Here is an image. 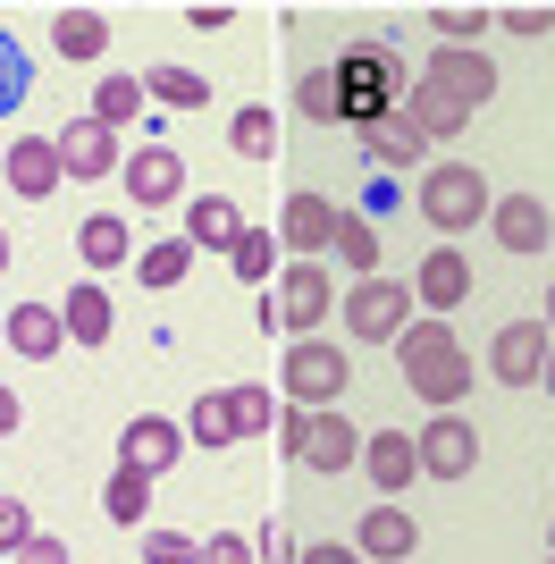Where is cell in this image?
<instances>
[{
  "label": "cell",
  "instance_id": "cell-45",
  "mask_svg": "<svg viewBox=\"0 0 555 564\" xmlns=\"http://www.w3.org/2000/svg\"><path fill=\"white\" fill-rule=\"evenodd\" d=\"M18 422H25V404L9 397V379H0V438H9V430H18Z\"/></svg>",
  "mask_w": 555,
  "mask_h": 564
},
{
  "label": "cell",
  "instance_id": "cell-19",
  "mask_svg": "<svg viewBox=\"0 0 555 564\" xmlns=\"http://www.w3.org/2000/svg\"><path fill=\"white\" fill-rule=\"evenodd\" d=\"M413 547H421V531H413L404 506H370L362 531H353V556H379V564H404Z\"/></svg>",
  "mask_w": 555,
  "mask_h": 564
},
{
  "label": "cell",
  "instance_id": "cell-21",
  "mask_svg": "<svg viewBox=\"0 0 555 564\" xmlns=\"http://www.w3.org/2000/svg\"><path fill=\"white\" fill-rule=\"evenodd\" d=\"M9 346H18L25 362H51V354L68 346V321H59V304H18V312H9Z\"/></svg>",
  "mask_w": 555,
  "mask_h": 564
},
{
  "label": "cell",
  "instance_id": "cell-4",
  "mask_svg": "<svg viewBox=\"0 0 555 564\" xmlns=\"http://www.w3.org/2000/svg\"><path fill=\"white\" fill-rule=\"evenodd\" d=\"M488 212H497V194H488V177H480L471 161H438V169H421V219H429V228L463 236V228H480Z\"/></svg>",
  "mask_w": 555,
  "mask_h": 564
},
{
  "label": "cell",
  "instance_id": "cell-47",
  "mask_svg": "<svg viewBox=\"0 0 555 564\" xmlns=\"http://www.w3.org/2000/svg\"><path fill=\"white\" fill-rule=\"evenodd\" d=\"M547 337H555V286H547Z\"/></svg>",
  "mask_w": 555,
  "mask_h": 564
},
{
  "label": "cell",
  "instance_id": "cell-7",
  "mask_svg": "<svg viewBox=\"0 0 555 564\" xmlns=\"http://www.w3.org/2000/svg\"><path fill=\"white\" fill-rule=\"evenodd\" d=\"M278 321H286V329L295 337H312L328 321V312H337V279H328L320 261H295V270H286V279H278Z\"/></svg>",
  "mask_w": 555,
  "mask_h": 564
},
{
  "label": "cell",
  "instance_id": "cell-25",
  "mask_svg": "<svg viewBox=\"0 0 555 564\" xmlns=\"http://www.w3.org/2000/svg\"><path fill=\"white\" fill-rule=\"evenodd\" d=\"M362 152H370V161H379V169H413L421 152H429V135H421L413 118L395 110V118H379V127H370V135H362Z\"/></svg>",
  "mask_w": 555,
  "mask_h": 564
},
{
  "label": "cell",
  "instance_id": "cell-16",
  "mask_svg": "<svg viewBox=\"0 0 555 564\" xmlns=\"http://www.w3.org/2000/svg\"><path fill=\"white\" fill-rule=\"evenodd\" d=\"M236 236H244V212H236L228 194H194L185 203V245L194 253H236Z\"/></svg>",
  "mask_w": 555,
  "mask_h": 564
},
{
  "label": "cell",
  "instance_id": "cell-20",
  "mask_svg": "<svg viewBox=\"0 0 555 564\" xmlns=\"http://www.w3.org/2000/svg\"><path fill=\"white\" fill-rule=\"evenodd\" d=\"M177 447H185V430L161 422V413H143V422L118 438V464H135V471H152V480H161V471L177 464Z\"/></svg>",
  "mask_w": 555,
  "mask_h": 564
},
{
  "label": "cell",
  "instance_id": "cell-33",
  "mask_svg": "<svg viewBox=\"0 0 555 564\" xmlns=\"http://www.w3.org/2000/svg\"><path fill=\"white\" fill-rule=\"evenodd\" d=\"M185 270H194V245H185V236H161V245L143 253V286H177Z\"/></svg>",
  "mask_w": 555,
  "mask_h": 564
},
{
  "label": "cell",
  "instance_id": "cell-18",
  "mask_svg": "<svg viewBox=\"0 0 555 564\" xmlns=\"http://www.w3.org/2000/svg\"><path fill=\"white\" fill-rule=\"evenodd\" d=\"M362 471L379 480V497H404V489H413V471H421L413 430H379V438H362Z\"/></svg>",
  "mask_w": 555,
  "mask_h": 564
},
{
  "label": "cell",
  "instance_id": "cell-3",
  "mask_svg": "<svg viewBox=\"0 0 555 564\" xmlns=\"http://www.w3.org/2000/svg\"><path fill=\"white\" fill-rule=\"evenodd\" d=\"M278 447L303 471H353L362 464V430L346 413H312V404H278Z\"/></svg>",
  "mask_w": 555,
  "mask_h": 564
},
{
  "label": "cell",
  "instance_id": "cell-41",
  "mask_svg": "<svg viewBox=\"0 0 555 564\" xmlns=\"http://www.w3.org/2000/svg\"><path fill=\"white\" fill-rule=\"evenodd\" d=\"M9 564H68V540H51V531H34V540L18 547Z\"/></svg>",
  "mask_w": 555,
  "mask_h": 564
},
{
  "label": "cell",
  "instance_id": "cell-11",
  "mask_svg": "<svg viewBox=\"0 0 555 564\" xmlns=\"http://www.w3.org/2000/svg\"><path fill=\"white\" fill-rule=\"evenodd\" d=\"M51 143H59V169H68V177H110V169H127V152H118V135L101 118H68Z\"/></svg>",
  "mask_w": 555,
  "mask_h": 564
},
{
  "label": "cell",
  "instance_id": "cell-8",
  "mask_svg": "<svg viewBox=\"0 0 555 564\" xmlns=\"http://www.w3.org/2000/svg\"><path fill=\"white\" fill-rule=\"evenodd\" d=\"M118 186H127L135 212H161V203H177V194H185V161L168 152V143H143V152H127Z\"/></svg>",
  "mask_w": 555,
  "mask_h": 564
},
{
  "label": "cell",
  "instance_id": "cell-10",
  "mask_svg": "<svg viewBox=\"0 0 555 564\" xmlns=\"http://www.w3.org/2000/svg\"><path fill=\"white\" fill-rule=\"evenodd\" d=\"M413 455H421V471H429V480H463V471L480 464V430L463 422V413H438V422L413 438Z\"/></svg>",
  "mask_w": 555,
  "mask_h": 564
},
{
  "label": "cell",
  "instance_id": "cell-37",
  "mask_svg": "<svg viewBox=\"0 0 555 564\" xmlns=\"http://www.w3.org/2000/svg\"><path fill=\"white\" fill-rule=\"evenodd\" d=\"M143 564H203V547L185 531H143Z\"/></svg>",
  "mask_w": 555,
  "mask_h": 564
},
{
  "label": "cell",
  "instance_id": "cell-5",
  "mask_svg": "<svg viewBox=\"0 0 555 564\" xmlns=\"http://www.w3.org/2000/svg\"><path fill=\"white\" fill-rule=\"evenodd\" d=\"M404 329H413V286H404V279H353L346 286V337H362V346H395Z\"/></svg>",
  "mask_w": 555,
  "mask_h": 564
},
{
  "label": "cell",
  "instance_id": "cell-43",
  "mask_svg": "<svg viewBox=\"0 0 555 564\" xmlns=\"http://www.w3.org/2000/svg\"><path fill=\"white\" fill-rule=\"evenodd\" d=\"M185 25H194V34H219V25H236V9H219V0H194V9H185Z\"/></svg>",
  "mask_w": 555,
  "mask_h": 564
},
{
  "label": "cell",
  "instance_id": "cell-14",
  "mask_svg": "<svg viewBox=\"0 0 555 564\" xmlns=\"http://www.w3.org/2000/svg\"><path fill=\"white\" fill-rule=\"evenodd\" d=\"M337 203H328V194H286V219H278V236H286V245H295L303 261L312 253H328V245H337Z\"/></svg>",
  "mask_w": 555,
  "mask_h": 564
},
{
  "label": "cell",
  "instance_id": "cell-30",
  "mask_svg": "<svg viewBox=\"0 0 555 564\" xmlns=\"http://www.w3.org/2000/svg\"><path fill=\"white\" fill-rule=\"evenodd\" d=\"M101 506H110V522H143V506H152V471L118 464V471H110V489H101Z\"/></svg>",
  "mask_w": 555,
  "mask_h": 564
},
{
  "label": "cell",
  "instance_id": "cell-29",
  "mask_svg": "<svg viewBox=\"0 0 555 564\" xmlns=\"http://www.w3.org/2000/svg\"><path fill=\"white\" fill-rule=\"evenodd\" d=\"M143 94H152V101H168V110H203V101H210V85H203L194 68H143Z\"/></svg>",
  "mask_w": 555,
  "mask_h": 564
},
{
  "label": "cell",
  "instance_id": "cell-49",
  "mask_svg": "<svg viewBox=\"0 0 555 564\" xmlns=\"http://www.w3.org/2000/svg\"><path fill=\"white\" fill-rule=\"evenodd\" d=\"M547 564H555V556H547Z\"/></svg>",
  "mask_w": 555,
  "mask_h": 564
},
{
  "label": "cell",
  "instance_id": "cell-39",
  "mask_svg": "<svg viewBox=\"0 0 555 564\" xmlns=\"http://www.w3.org/2000/svg\"><path fill=\"white\" fill-rule=\"evenodd\" d=\"M25 540H34V514H25V497H0V547L18 556Z\"/></svg>",
  "mask_w": 555,
  "mask_h": 564
},
{
  "label": "cell",
  "instance_id": "cell-13",
  "mask_svg": "<svg viewBox=\"0 0 555 564\" xmlns=\"http://www.w3.org/2000/svg\"><path fill=\"white\" fill-rule=\"evenodd\" d=\"M488 228H497V245H505V253H547L555 219H547V203H538V194H497Z\"/></svg>",
  "mask_w": 555,
  "mask_h": 564
},
{
  "label": "cell",
  "instance_id": "cell-28",
  "mask_svg": "<svg viewBox=\"0 0 555 564\" xmlns=\"http://www.w3.org/2000/svg\"><path fill=\"white\" fill-rule=\"evenodd\" d=\"M143 110V76H101V85H92V118H101V127H127V118Z\"/></svg>",
  "mask_w": 555,
  "mask_h": 564
},
{
  "label": "cell",
  "instance_id": "cell-34",
  "mask_svg": "<svg viewBox=\"0 0 555 564\" xmlns=\"http://www.w3.org/2000/svg\"><path fill=\"white\" fill-rule=\"evenodd\" d=\"M236 152H244V161H270V143H278V118L270 110H236Z\"/></svg>",
  "mask_w": 555,
  "mask_h": 564
},
{
  "label": "cell",
  "instance_id": "cell-15",
  "mask_svg": "<svg viewBox=\"0 0 555 564\" xmlns=\"http://www.w3.org/2000/svg\"><path fill=\"white\" fill-rule=\"evenodd\" d=\"M413 304H429V312H455V304H471V261L455 253V245H438V253L413 270Z\"/></svg>",
  "mask_w": 555,
  "mask_h": 564
},
{
  "label": "cell",
  "instance_id": "cell-32",
  "mask_svg": "<svg viewBox=\"0 0 555 564\" xmlns=\"http://www.w3.org/2000/svg\"><path fill=\"white\" fill-rule=\"evenodd\" d=\"M25 94H34V59H25V51H18V34L0 25V118L18 110Z\"/></svg>",
  "mask_w": 555,
  "mask_h": 564
},
{
  "label": "cell",
  "instance_id": "cell-48",
  "mask_svg": "<svg viewBox=\"0 0 555 564\" xmlns=\"http://www.w3.org/2000/svg\"><path fill=\"white\" fill-rule=\"evenodd\" d=\"M0 270H9V228H0Z\"/></svg>",
  "mask_w": 555,
  "mask_h": 564
},
{
  "label": "cell",
  "instance_id": "cell-22",
  "mask_svg": "<svg viewBox=\"0 0 555 564\" xmlns=\"http://www.w3.org/2000/svg\"><path fill=\"white\" fill-rule=\"evenodd\" d=\"M395 110L413 118L429 143H446V135H463V127H471V110H463V101H446L438 85H404V101H395Z\"/></svg>",
  "mask_w": 555,
  "mask_h": 564
},
{
  "label": "cell",
  "instance_id": "cell-17",
  "mask_svg": "<svg viewBox=\"0 0 555 564\" xmlns=\"http://www.w3.org/2000/svg\"><path fill=\"white\" fill-rule=\"evenodd\" d=\"M59 177H68V169H59V143H51V135H18V143H9V194L43 203Z\"/></svg>",
  "mask_w": 555,
  "mask_h": 564
},
{
  "label": "cell",
  "instance_id": "cell-2",
  "mask_svg": "<svg viewBox=\"0 0 555 564\" xmlns=\"http://www.w3.org/2000/svg\"><path fill=\"white\" fill-rule=\"evenodd\" d=\"M328 85H337V118H346L353 135H370L379 118H395V101H404V68H395L388 43H353L337 68H328Z\"/></svg>",
  "mask_w": 555,
  "mask_h": 564
},
{
  "label": "cell",
  "instance_id": "cell-40",
  "mask_svg": "<svg viewBox=\"0 0 555 564\" xmlns=\"http://www.w3.org/2000/svg\"><path fill=\"white\" fill-rule=\"evenodd\" d=\"M497 25H505V34H522V43H538V34L555 25V9H505Z\"/></svg>",
  "mask_w": 555,
  "mask_h": 564
},
{
  "label": "cell",
  "instance_id": "cell-42",
  "mask_svg": "<svg viewBox=\"0 0 555 564\" xmlns=\"http://www.w3.org/2000/svg\"><path fill=\"white\" fill-rule=\"evenodd\" d=\"M203 564H253V540H236V531H219V540L203 547Z\"/></svg>",
  "mask_w": 555,
  "mask_h": 564
},
{
  "label": "cell",
  "instance_id": "cell-44",
  "mask_svg": "<svg viewBox=\"0 0 555 564\" xmlns=\"http://www.w3.org/2000/svg\"><path fill=\"white\" fill-rule=\"evenodd\" d=\"M295 564H362V556H353V547H303Z\"/></svg>",
  "mask_w": 555,
  "mask_h": 564
},
{
  "label": "cell",
  "instance_id": "cell-12",
  "mask_svg": "<svg viewBox=\"0 0 555 564\" xmlns=\"http://www.w3.org/2000/svg\"><path fill=\"white\" fill-rule=\"evenodd\" d=\"M421 85H438L446 101L480 110V101L497 94V68H488V51H446V43H438V59H429V76H421Z\"/></svg>",
  "mask_w": 555,
  "mask_h": 564
},
{
  "label": "cell",
  "instance_id": "cell-24",
  "mask_svg": "<svg viewBox=\"0 0 555 564\" xmlns=\"http://www.w3.org/2000/svg\"><path fill=\"white\" fill-rule=\"evenodd\" d=\"M59 321H68V346H110V329H118V312H110V295L101 286H76L68 304H59Z\"/></svg>",
  "mask_w": 555,
  "mask_h": 564
},
{
  "label": "cell",
  "instance_id": "cell-23",
  "mask_svg": "<svg viewBox=\"0 0 555 564\" xmlns=\"http://www.w3.org/2000/svg\"><path fill=\"white\" fill-rule=\"evenodd\" d=\"M51 51H59V59H101V51H110V18H101V9H59V18H51Z\"/></svg>",
  "mask_w": 555,
  "mask_h": 564
},
{
  "label": "cell",
  "instance_id": "cell-36",
  "mask_svg": "<svg viewBox=\"0 0 555 564\" xmlns=\"http://www.w3.org/2000/svg\"><path fill=\"white\" fill-rule=\"evenodd\" d=\"M228 404H236V438H253V430H270V422H278L270 388H228Z\"/></svg>",
  "mask_w": 555,
  "mask_h": 564
},
{
  "label": "cell",
  "instance_id": "cell-27",
  "mask_svg": "<svg viewBox=\"0 0 555 564\" xmlns=\"http://www.w3.org/2000/svg\"><path fill=\"white\" fill-rule=\"evenodd\" d=\"M185 438H194V447H236V404L228 397H194V413H185Z\"/></svg>",
  "mask_w": 555,
  "mask_h": 564
},
{
  "label": "cell",
  "instance_id": "cell-46",
  "mask_svg": "<svg viewBox=\"0 0 555 564\" xmlns=\"http://www.w3.org/2000/svg\"><path fill=\"white\" fill-rule=\"evenodd\" d=\"M538 379H547V397H555V346H547V371H538Z\"/></svg>",
  "mask_w": 555,
  "mask_h": 564
},
{
  "label": "cell",
  "instance_id": "cell-31",
  "mask_svg": "<svg viewBox=\"0 0 555 564\" xmlns=\"http://www.w3.org/2000/svg\"><path fill=\"white\" fill-rule=\"evenodd\" d=\"M337 253H346V270L353 279H379V228H370V219H337Z\"/></svg>",
  "mask_w": 555,
  "mask_h": 564
},
{
  "label": "cell",
  "instance_id": "cell-1",
  "mask_svg": "<svg viewBox=\"0 0 555 564\" xmlns=\"http://www.w3.org/2000/svg\"><path fill=\"white\" fill-rule=\"evenodd\" d=\"M395 362H404V388H413L421 404H438V413H455V404L471 397V379H480L446 321H413V329L395 337Z\"/></svg>",
  "mask_w": 555,
  "mask_h": 564
},
{
  "label": "cell",
  "instance_id": "cell-6",
  "mask_svg": "<svg viewBox=\"0 0 555 564\" xmlns=\"http://www.w3.org/2000/svg\"><path fill=\"white\" fill-rule=\"evenodd\" d=\"M346 388H353L346 346H328V337H295V354H286V404H312V413H328Z\"/></svg>",
  "mask_w": 555,
  "mask_h": 564
},
{
  "label": "cell",
  "instance_id": "cell-9",
  "mask_svg": "<svg viewBox=\"0 0 555 564\" xmlns=\"http://www.w3.org/2000/svg\"><path fill=\"white\" fill-rule=\"evenodd\" d=\"M547 321H505L497 329V346H488V371L505 379V388H538V371H547Z\"/></svg>",
  "mask_w": 555,
  "mask_h": 564
},
{
  "label": "cell",
  "instance_id": "cell-35",
  "mask_svg": "<svg viewBox=\"0 0 555 564\" xmlns=\"http://www.w3.org/2000/svg\"><path fill=\"white\" fill-rule=\"evenodd\" d=\"M228 261H236V279H253V286H261V279L278 270V245H270L261 228H244V236H236V253H228Z\"/></svg>",
  "mask_w": 555,
  "mask_h": 564
},
{
  "label": "cell",
  "instance_id": "cell-38",
  "mask_svg": "<svg viewBox=\"0 0 555 564\" xmlns=\"http://www.w3.org/2000/svg\"><path fill=\"white\" fill-rule=\"evenodd\" d=\"M295 110H303V118H337V85H328V68H312V76L295 85Z\"/></svg>",
  "mask_w": 555,
  "mask_h": 564
},
{
  "label": "cell",
  "instance_id": "cell-26",
  "mask_svg": "<svg viewBox=\"0 0 555 564\" xmlns=\"http://www.w3.org/2000/svg\"><path fill=\"white\" fill-rule=\"evenodd\" d=\"M76 253H85V270H118V261L135 253V245H127V219H118V212H92L85 228H76Z\"/></svg>",
  "mask_w": 555,
  "mask_h": 564
}]
</instances>
